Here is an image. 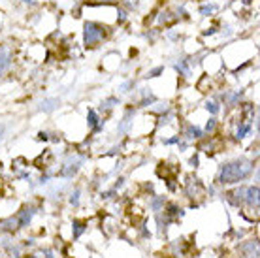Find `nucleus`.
<instances>
[{"mask_svg":"<svg viewBox=\"0 0 260 258\" xmlns=\"http://www.w3.org/2000/svg\"><path fill=\"white\" fill-rule=\"evenodd\" d=\"M251 172H253V162H249V160L226 162V164H222L221 170H219V181L224 183V185L238 183V181L245 179Z\"/></svg>","mask_w":260,"mask_h":258,"instance_id":"f257e3e1","label":"nucleus"},{"mask_svg":"<svg viewBox=\"0 0 260 258\" xmlns=\"http://www.w3.org/2000/svg\"><path fill=\"white\" fill-rule=\"evenodd\" d=\"M106 38V28L104 26H100L98 23H92V21H89V23H85L83 26V44L87 45V47H96L102 40Z\"/></svg>","mask_w":260,"mask_h":258,"instance_id":"f03ea898","label":"nucleus"},{"mask_svg":"<svg viewBox=\"0 0 260 258\" xmlns=\"http://www.w3.org/2000/svg\"><path fill=\"white\" fill-rule=\"evenodd\" d=\"M10 66H12V53L10 49L0 45V78L10 70Z\"/></svg>","mask_w":260,"mask_h":258,"instance_id":"7ed1b4c3","label":"nucleus"},{"mask_svg":"<svg viewBox=\"0 0 260 258\" xmlns=\"http://www.w3.org/2000/svg\"><path fill=\"white\" fill-rule=\"evenodd\" d=\"M243 196H245V200H247V204L251 207H258V187H256V185L245 188Z\"/></svg>","mask_w":260,"mask_h":258,"instance_id":"20e7f679","label":"nucleus"},{"mask_svg":"<svg viewBox=\"0 0 260 258\" xmlns=\"http://www.w3.org/2000/svg\"><path fill=\"white\" fill-rule=\"evenodd\" d=\"M59 106V100L57 98H47V100H44V102H40V111H46V113H49V111H53L55 108Z\"/></svg>","mask_w":260,"mask_h":258,"instance_id":"39448f33","label":"nucleus"},{"mask_svg":"<svg viewBox=\"0 0 260 258\" xmlns=\"http://www.w3.org/2000/svg\"><path fill=\"white\" fill-rule=\"evenodd\" d=\"M32 215H34L32 209H23V213H21L19 219H17V224H19V226H26V224H28V220L32 219Z\"/></svg>","mask_w":260,"mask_h":258,"instance_id":"423d86ee","label":"nucleus"},{"mask_svg":"<svg viewBox=\"0 0 260 258\" xmlns=\"http://www.w3.org/2000/svg\"><path fill=\"white\" fill-rule=\"evenodd\" d=\"M15 224H17V219H6V220H0V228L2 230H8V232H12L15 230Z\"/></svg>","mask_w":260,"mask_h":258,"instance_id":"0eeeda50","label":"nucleus"},{"mask_svg":"<svg viewBox=\"0 0 260 258\" xmlns=\"http://www.w3.org/2000/svg\"><path fill=\"white\" fill-rule=\"evenodd\" d=\"M87 119H89V124H91L92 128H96L98 124V113L94 110H89V113H87Z\"/></svg>","mask_w":260,"mask_h":258,"instance_id":"6e6552de","label":"nucleus"},{"mask_svg":"<svg viewBox=\"0 0 260 258\" xmlns=\"http://www.w3.org/2000/svg\"><path fill=\"white\" fill-rule=\"evenodd\" d=\"M215 10H217V6H215V4H209V6H202L200 13L202 15H209V13H213Z\"/></svg>","mask_w":260,"mask_h":258,"instance_id":"1a4fd4ad","label":"nucleus"},{"mask_svg":"<svg viewBox=\"0 0 260 258\" xmlns=\"http://www.w3.org/2000/svg\"><path fill=\"white\" fill-rule=\"evenodd\" d=\"M249 130H251V124H243L241 128H238V138H245V134H247Z\"/></svg>","mask_w":260,"mask_h":258,"instance_id":"9d476101","label":"nucleus"},{"mask_svg":"<svg viewBox=\"0 0 260 258\" xmlns=\"http://www.w3.org/2000/svg\"><path fill=\"white\" fill-rule=\"evenodd\" d=\"M74 226H76V232H74V238H79V236H81V234H83L85 226L81 224V222H74Z\"/></svg>","mask_w":260,"mask_h":258,"instance_id":"9b49d317","label":"nucleus"},{"mask_svg":"<svg viewBox=\"0 0 260 258\" xmlns=\"http://www.w3.org/2000/svg\"><path fill=\"white\" fill-rule=\"evenodd\" d=\"M162 72H164V68L162 66H158V68H155V70L149 72V78H156V76H158V74H162Z\"/></svg>","mask_w":260,"mask_h":258,"instance_id":"f8f14e48","label":"nucleus"},{"mask_svg":"<svg viewBox=\"0 0 260 258\" xmlns=\"http://www.w3.org/2000/svg\"><path fill=\"white\" fill-rule=\"evenodd\" d=\"M206 108H208L211 113H217V111H219V108H217V104H215V102H208V104H206Z\"/></svg>","mask_w":260,"mask_h":258,"instance_id":"ddd939ff","label":"nucleus"},{"mask_svg":"<svg viewBox=\"0 0 260 258\" xmlns=\"http://www.w3.org/2000/svg\"><path fill=\"white\" fill-rule=\"evenodd\" d=\"M70 202H72V204H74V206H78V202H79V190H76V192L72 194Z\"/></svg>","mask_w":260,"mask_h":258,"instance_id":"4468645a","label":"nucleus"},{"mask_svg":"<svg viewBox=\"0 0 260 258\" xmlns=\"http://www.w3.org/2000/svg\"><path fill=\"white\" fill-rule=\"evenodd\" d=\"M213 128H215V119H209V123H208V126H206V130H208V132H211Z\"/></svg>","mask_w":260,"mask_h":258,"instance_id":"2eb2a0df","label":"nucleus"},{"mask_svg":"<svg viewBox=\"0 0 260 258\" xmlns=\"http://www.w3.org/2000/svg\"><path fill=\"white\" fill-rule=\"evenodd\" d=\"M4 130H6V126H4V124H0V138H2V134H4Z\"/></svg>","mask_w":260,"mask_h":258,"instance_id":"dca6fc26","label":"nucleus"},{"mask_svg":"<svg viewBox=\"0 0 260 258\" xmlns=\"http://www.w3.org/2000/svg\"><path fill=\"white\" fill-rule=\"evenodd\" d=\"M23 2H28V0H23Z\"/></svg>","mask_w":260,"mask_h":258,"instance_id":"f3484780","label":"nucleus"},{"mask_svg":"<svg viewBox=\"0 0 260 258\" xmlns=\"http://www.w3.org/2000/svg\"><path fill=\"white\" fill-rule=\"evenodd\" d=\"M254 258H256V256H254Z\"/></svg>","mask_w":260,"mask_h":258,"instance_id":"a211bd4d","label":"nucleus"}]
</instances>
